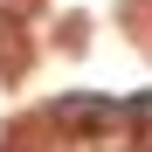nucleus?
I'll return each instance as SVG.
<instances>
[{"label":"nucleus","instance_id":"f257e3e1","mask_svg":"<svg viewBox=\"0 0 152 152\" xmlns=\"http://www.w3.org/2000/svg\"><path fill=\"white\" fill-rule=\"evenodd\" d=\"M104 118H118V104L111 97H90V90H69V97L48 104V124H62V132H97Z\"/></svg>","mask_w":152,"mask_h":152},{"label":"nucleus","instance_id":"f03ea898","mask_svg":"<svg viewBox=\"0 0 152 152\" xmlns=\"http://www.w3.org/2000/svg\"><path fill=\"white\" fill-rule=\"evenodd\" d=\"M0 14L7 21H28V14H42V0H0Z\"/></svg>","mask_w":152,"mask_h":152},{"label":"nucleus","instance_id":"7ed1b4c3","mask_svg":"<svg viewBox=\"0 0 152 152\" xmlns=\"http://www.w3.org/2000/svg\"><path fill=\"white\" fill-rule=\"evenodd\" d=\"M145 152H152V132H145Z\"/></svg>","mask_w":152,"mask_h":152}]
</instances>
